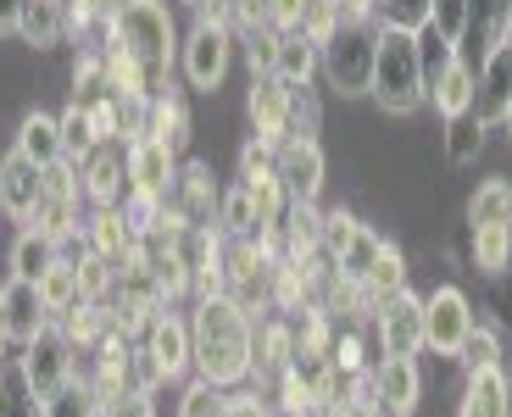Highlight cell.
Returning a JSON list of instances; mask_svg holds the SVG:
<instances>
[{"mask_svg": "<svg viewBox=\"0 0 512 417\" xmlns=\"http://www.w3.org/2000/svg\"><path fill=\"white\" fill-rule=\"evenodd\" d=\"M318 67H323V51L301 34V28H295V34H279V62H273V73H279L284 84H312Z\"/></svg>", "mask_w": 512, "mask_h": 417, "instance_id": "obj_26", "label": "cell"}, {"mask_svg": "<svg viewBox=\"0 0 512 417\" xmlns=\"http://www.w3.org/2000/svg\"><path fill=\"white\" fill-rule=\"evenodd\" d=\"M418 395H423V379H418V362H412V356H384V362L373 367V401H379L384 412L412 417L418 412Z\"/></svg>", "mask_w": 512, "mask_h": 417, "instance_id": "obj_14", "label": "cell"}, {"mask_svg": "<svg viewBox=\"0 0 512 417\" xmlns=\"http://www.w3.org/2000/svg\"><path fill=\"white\" fill-rule=\"evenodd\" d=\"M56 262H62V245H56L45 228H17V240H12V278L39 284Z\"/></svg>", "mask_w": 512, "mask_h": 417, "instance_id": "obj_20", "label": "cell"}, {"mask_svg": "<svg viewBox=\"0 0 512 417\" xmlns=\"http://www.w3.org/2000/svg\"><path fill=\"white\" fill-rule=\"evenodd\" d=\"M73 351H78L73 334H67L56 317L34 334V340H23V356H17V367H23L28 390H34L39 401H45L51 390H62L67 379H78V373H73Z\"/></svg>", "mask_w": 512, "mask_h": 417, "instance_id": "obj_5", "label": "cell"}, {"mask_svg": "<svg viewBox=\"0 0 512 417\" xmlns=\"http://www.w3.org/2000/svg\"><path fill=\"white\" fill-rule=\"evenodd\" d=\"M401 290H407V256H401L396 245H384L379 262L368 267V278L357 284V295L373 306V312H379V306H384V301H396Z\"/></svg>", "mask_w": 512, "mask_h": 417, "instance_id": "obj_23", "label": "cell"}, {"mask_svg": "<svg viewBox=\"0 0 512 417\" xmlns=\"http://www.w3.org/2000/svg\"><path fill=\"white\" fill-rule=\"evenodd\" d=\"M112 284H117V267L106 262L101 251H84V262H78V295H84V301H106Z\"/></svg>", "mask_w": 512, "mask_h": 417, "instance_id": "obj_42", "label": "cell"}, {"mask_svg": "<svg viewBox=\"0 0 512 417\" xmlns=\"http://www.w3.org/2000/svg\"><path fill=\"white\" fill-rule=\"evenodd\" d=\"M223 417H273L268 406L256 401V395H229V406H223Z\"/></svg>", "mask_w": 512, "mask_h": 417, "instance_id": "obj_47", "label": "cell"}, {"mask_svg": "<svg viewBox=\"0 0 512 417\" xmlns=\"http://www.w3.org/2000/svg\"><path fill=\"white\" fill-rule=\"evenodd\" d=\"M145 362H151V373H156V384H167V379H184L195 367V356H190V323H184L179 312H156L151 323H145Z\"/></svg>", "mask_w": 512, "mask_h": 417, "instance_id": "obj_8", "label": "cell"}, {"mask_svg": "<svg viewBox=\"0 0 512 417\" xmlns=\"http://www.w3.org/2000/svg\"><path fill=\"white\" fill-rule=\"evenodd\" d=\"M101 395H95L90 379H67L62 390H51L39 401V417H101Z\"/></svg>", "mask_w": 512, "mask_h": 417, "instance_id": "obj_29", "label": "cell"}, {"mask_svg": "<svg viewBox=\"0 0 512 417\" xmlns=\"http://www.w3.org/2000/svg\"><path fill=\"white\" fill-rule=\"evenodd\" d=\"M140 245V223L128 212H117V206H95V217H90V251H101L106 262H123L128 251Z\"/></svg>", "mask_w": 512, "mask_h": 417, "instance_id": "obj_19", "label": "cell"}, {"mask_svg": "<svg viewBox=\"0 0 512 417\" xmlns=\"http://www.w3.org/2000/svg\"><path fill=\"white\" fill-rule=\"evenodd\" d=\"M262 6H268V28H273V34H295V28L307 23L312 0H262Z\"/></svg>", "mask_w": 512, "mask_h": 417, "instance_id": "obj_46", "label": "cell"}, {"mask_svg": "<svg viewBox=\"0 0 512 417\" xmlns=\"http://www.w3.org/2000/svg\"><path fill=\"white\" fill-rule=\"evenodd\" d=\"M112 417H151V401H145V390H128L123 401H112Z\"/></svg>", "mask_w": 512, "mask_h": 417, "instance_id": "obj_48", "label": "cell"}, {"mask_svg": "<svg viewBox=\"0 0 512 417\" xmlns=\"http://www.w3.org/2000/svg\"><path fill=\"white\" fill-rule=\"evenodd\" d=\"M251 367H256V373H284V367H295L290 323H268L262 334H251Z\"/></svg>", "mask_w": 512, "mask_h": 417, "instance_id": "obj_28", "label": "cell"}, {"mask_svg": "<svg viewBox=\"0 0 512 417\" xmlns=\"http://www.w3.org/2000/svg\"><path fill=\"white\" fill-rule=\"evenodd\" d=\"M245 51H251V73L268 78L273 62H279V34H273V28H251V34H245Z\"/></svg>", "mask_w": 512, "mask_h": 417, "instance_id": "obj_45", "label": "cell"}, {"mask_svg": "<svg viewBox=\"0 0 512 417\" xmlns=\"http://www.w3.org/2000/svg\"><path fill=\"white\" fill-rule=\"evenodd\" d=\"M457 417H512V379L501 373V367H479V373H468Z\"/></svg>", "mask_w": 512, "mask_h": 417, "instance_id": "obj_18", "label": "cell"}, {"mask_svg": "<svg viewBox=\"0 0 512 417\" xmlns=\"http://www.w3.org/2000/svg\"><path fill=\"white\" fill-rule=\"evenodd\" d=\"M0 417H39V395L28 390L23 367H0Z\"/></svg>", "mask_w": 512, "mask_h": 417, "instance_id": "obj_37", "label": "cell"}, {"mask_svg": "<svg viewBox=\"0 0 512 417\" xmlns=\"http://www.w3.org/2000/svg\"><path fill=\"white\" fill-rule=\"evenodd\" d=\"M145 134L179 151L184 139H190V117H184V106H179V101H167V95H151V123H145Z\"/></svg>", "mask_w": 512, "mask_h": 417, "instance_id": "obj_34", "label": "cell"}, {"mask_svg": "<svg viewBox=\"0 0 512 417\" xmlns=\"http://www.w3.org/2000/svg\"><path fill=\"white\" fill-rule=\"evenodd\" d=\"M479 145H485V123H479L474 112H462V117H446V156L451 162H474Z\"/></svg>", "mask_w": 512, "mask_h": 417, "instance_id": "obj_36", "label": "cell"}, {"mask_svg": "<svg viewBox=\"0 0 512 417\" xmlns=\"http://www.w3.org/2000/svg\"><path fill=\"white\" fill-rule=\"evenodd\" d=\"M273 167H279L290 201L318 206V195H323V145L318 139L312 134H284L279 145H273Z\"/></svg>", "mask_w": 512, "mask_h": 417, "instance_id": "obj_9", "label": "cell"}, {"mask_svg": "<svg viewBox=\"0 0 512 417\" xmlns=\"http://www.w3.org/2000/svg\"><path fill=\"white\" fill-rule=\"evenodd\" d=\"M468 329H474V306H468V295L457 284H440L435 295H423V351L457 356Z\"/></svg>", "mask_w": 512, "mask_h": 417, "instance_id": "obj_6", "label": "cell"}, {"mask_svg": "<svg viewBox=\"0 0 512 417\" xmlns=\"http://www.w3.org/2000/svg\"><path fill=\"white\" fill-rule=\"evenodd\" d=\"M373 317H379L384 356H418L423 351V295L401 290L396 301H384Z\"/></svg>", "mask_w": 512, "mask_h": 417, "instance_id": "obj_12", "label": "cell"}, {"mask_svg": "<svg viewBox=\"0 0 512 417\" xmlns=\"http://www.w3.org/2000/svg\"><path fill=\"white\" fill-rule=\"evenodd\" d=\"M23 6H28V0H0V34H17V23H23Z\"/></svg>", "mask_w": 512, "mask_h": 417, "instance_id": "obj_49", "label": "cell"}, {"mask_svg": "<svg viewBox=\"0 0 512 417\" xmlns=\"http://www.w3.org/2000/svg\"><path fill=\"white\" fill-rule=\"evenodd\" d=\"M474 262L479 273H507L512 262V228H474Z\"/></svg>", "mask_w": 512, "mask_h": 417, "instance_id": "obj_38", "label": "cell"}, {"mask_svg": "<svg viewBox=\"0 0 512 417\" xmlns=\"http://www.w3.org/2000/svg\"><path fill=\"white\" fill-rule=\"evenodd\" d=\"M501 123H507V134H512V101H507V117H501Z\"/></svg>", "mask_w": 512, "mask_h": 417, "instance_id": "obj_54", "label": "cell"}, {"mask_svg": "<svg viewBox=\"0 0 512 417\" xmlns=\"http://www.w3.org/2000/svg\"><path fill=\"white\" fill-rule=\"evenodd\" d=\"M173 184H179V156H173V145H162L151 134L134 139L128 145V190H134V201H167Z\"/></svg>", "mask_w": 512, "mask_h": 417, "instance_id": "obj_10", "label": "cell"}, {"mask_svg": "<svg viewBox=\"0 0 512 417\" xmlns=\"http://www.w3.org/2000/svg\"><path fill=\"white\" fill-rule=\"evenodd\" d=\"M190 356L195 373L218 390H234V384L251 379V312L229 290L201 295L190 317Z\"/></svg>", "mask_w": 512, "mask_h": 417, "instance_id": "obj_1", "label": "cell"}, {"mask_svg": "<svg viewBox=\"0 0 512 417\" xmlns=\"http://www.w3.org/2000/svg\"><path fill=\"white\" fill-rule=\"evenodd\" d=\"M39 201H45V167H34L23 151H12L0 162V212L17 228H34Z\"/></svg>", "mask_w": 512, "mask_h": 417, "instance_id": "obj_11", "label": "cell"}, {"mask_svg": "<svg viewBox=\"0 0 512 417\" xmlns=\"http://www.w3.org/2000/svg\"><path fill=\"white\" fill-rule=\"evenodd\" d=\"M218 223L229 228L234 240H256V234H262V223H256V206H251V195H245L240 184H234V190L218 201Z\"/></svg>", "mask_w": 512, "mask_h": 417, "instance_id": "obj_39", "label": "cell"}, {"mask_svg": "<svg viewBox=\"0 0 512 417\" xmlns=\"http://www.w3.org/2000/svg\"><path fill=\"white\" fill-rule=\"evenodd\" d=\"M56 123H62V151H67V162H84L95 145H106L101 128H95V117H90V106H78V101H73L62 117H56Z\"/></svg>", "mask_w": 512, "mask_h": 417, "instance_id": "obj_32", "label": "cell"}, {"mask_svg": "<svg viewBox=\"0 0 512 417\" xmlns=\"http://www.w3.org/2000/svg\"><path fill=\"white\" fill-rule=\"evenodd\" d=\"M106 28H112V51L134 56L151 73V84L162 89L167 67L179 56V28H173V12H167L162 0H117Z\"/></svg>", "mask_w": 512, "mask_h": 417, "instance_id": "obj_2", "label": "cell"}, {"mask_svg": "<svg viewBox=\"0 0 512 417\" xmlns=\"http://www.w3.org/2000/svg\"><path fill=\"white\" fill-rule=\"evenodd\" d=\"M457 356H462V367H468V373H479V367H501V334L490 329V323H474Z\"/></svg>", "mask_w": 512, "mask_h": 417, "instance_id": "obj_40", "label": "cell"}, {"mask_svg": "<svg viewBox=\"0 0 512 417\" xmlns=\"http://www.w3.org/2000/svg\"><path fill=\"white\" fill-rule=\"evenodd\" d=\"M468 23H474V0H435V12H429V34L440 45H462Z\"/></svg>", "mask_w": 512, "mask_h": 417, "instance_id": "obj_35", "label": "cell"}, {"mask_svg": "<svg viewBox=\"0 0 512 417\" xmlns=\"http://www.w3.org/2000/svg\"><path fill=\"white\" fill-rule=\"evenodd\" d=\"M223 406H229V395L206 379H195L190 390L179 395V417H223Z\"/></svg>", "mask_w": 512, "mask_h": 417, "instance_id": "obj_43", "label": "cell"}, {"mask_svg": "<svg viewBox=\"0 0 512 417\" xmlns=\"http://www.w3.org/2000/svg\"><path fill=\"white\" fill-rule=\"evenodd\" d=\"M78 178H84V195L95 206H117V195L128 190V151H117V139H106L78 162Z\"/></svg>", "mask_w": 512, "mask_h": 417, "instance_id": "obj_15", "label": "cell"}, {"mask_svg": "<svg viewBox=\"0 0 512 417\" xmlns=\"http://www.w3.org/2000/svg\"><path fill=\"white\" fill-rule=\"evenodd\" d=\"M357 417H396V412H384V406H379V401H368V406H362V412H357Z\"/></svg>", "mask_w": 512, "mask_h": 417, "instance_id": "obj_51", "label": "cell"}, {"mask_svg": "<svg viewBox=\"0 0 512 417\" xmlns=\"http://www.w3.org/2000/svg\"><path fill=\"white\" fill-rule=\"evenodd\" d=\"M0 323H6V334H12L17 345L34 340V334L51 323V312H45V301H39V284L6 278V284H0Z\"/></svg>", "mask_w": 512, "mask_h": 417, "instance_id": "obj_17", "label": "cell"}, {"mask_svg": "<svg viewBox=\"0 0 512 417\" xmlns=\"http://www.w3.org/2000/svg\"><path fill=\"white\" fill-rule=\"evenodd\" d=\"M340 23H346V17H340V6H334V0H312V6H307V23H301V34H307L312 45H323V39H329Z\"/></svg>", "mask_w": 512, "mask_h": 417, "instance_id": "obj_44", "label": "cell"}, {"mask_svg": "<svg viewBox=\"0 0 512 417\" xmlns=\"http://www.w3.org/2000/svg\"><path fill=\"white\" fill-rule=\"evenodd\" d=\"M6 345H12V334H6V323H0V367H6Z\"/></svg>", "mask_w": 512, "mask_h": 417, "instance_id": "obj_52", "label": "cell"}, {"mask_svg": "<svg viewBox=\"0 0 512 417\" xmlns=\"http://www.w3.org/2000/svg\"><path fill=\"white\" fill-rule=\"evenodd\" d=\"M512 228V184L507 178H485L468 195V228Z\"/></svg>", "mask_w": 512, "mask_h": 417, "instance_id": "obj_25", "label": "cell"}, {"mask_svg": "<svg viewBox=\"0 0 512 417\" xmlns=\"http://www.w3.org/2000/svg\"><path fill=\"white\" fill-rule=\"evenodd\" d=\"M251 123H256V145H279L284 134H295V117H290V84L279 73L256 78L251 84Z\"/></svg>", "mask_w": 512, "mask_h": 417, "instance_id": "obj_13", "label": "cell"}, {"mask_svg": "<svg viewBox=\"0 0 512 417\" xmlns=\"http://www.w3.org/2000/svg\"><path fill=\"white\" fill-rule=\"evenodd\" d=\"M190 6H206V0H190Z\"/></svg>", "mask_w": 512, "mask_h": 417, "instance_id": "obj_55", "label": "cell"}, {"mask_svg": "<svg viewBox=\"0 0 512 417\" xmlns=\"http://www.w3.org/2000/svg\"><path fill=\"white\" fill-rule=\"evenodd\" d=\"M39 301H45V312H51V317L73 312V306L84 301V295H78V262H67V256H62L51 273L39 278Z\"/></svg>", "mask_w": 512, "mask_h": 417, "instance_id": "obj_31", "label": "cell"}, {"mask_svg": "<svg viewBox=\"0 0 512 417\" xmlns=\"http://www.w3.org/2000/svg\"><path fill=\"white\" fill-rule=\"evenodd\" d=\"M507 101H512V39H507V45H496V51L485 56V67H479L474 117L485 128H496L501 117H507Z\"/></svg>", "mask_w": 512, "mask_h": 417, "instance_id": "obj_16", "label": "cell"}, {"mask_svg": "<svg viewBox=\"0 0 512 417\" xmlns=\"http://www.w3.org/2000/svg\"><path fill=\"white\" fill-rule=\"evenodd\" d=\"M279 228H284V256H295V262H307V256L323 251V217L312 201H290Z\"/></svg>", "mask_w": 512, "mask_h": 417, "instance_id": "obj_24", "label": "cell"}, {"mask_svg": "<svg viewBox=\"0 0 512 417\" xmlns=\"http://www.w3.org/2000/svg\"><path fill=\"white\" fill-rule=\"evenodd\" d=\"M12 151H23L34 167H51V162H62V123L56 117H45V112H28L23 123H17V145Z\"/></svg>", "mask_w": 512, "mask_h": 417, "instance_id": "obj_21", "label": "cell"}, {"mask_svg": "<svg viewBox=\"0 0 512 417\" xmlns=\"http://www.w3.org/2000/svg\"><path fill=\"white\" fill-rule=\"evenodd\" d=\"M384 245H390V240H379L373 228H362V223H357V234L346 240V251L334 256V273H340V278H351V284H362V278H368V267L379 262V251H384Z\"/></svg>", "mask_w": 512, "mask_h": 417, "instance_id": "obj_33", "label": "cell"}, {"mask_svg": "<svg viewBox=\"0 0 512 417\" xmlns=\"http://www.w3.org/2000/svg\"><path fill=\"white\" fill-rule=\"evenodd\" d=\"M373 101L384 112H418L429 95H423V51H418V34L407 28H379V56H373Z\"/></svg>", "mask_w": 512, "mask_h": 417, "instance_id": "obj_3", "label": "cell"}, {"mask_svg": "<svg viewBox=\"0 0 512 417\" xmlns=\"http://www.w3.org/2000/svg\"><path fill=\"white\" fill-rule=\"evenodd\" d=\"M173 195H184L179 212L190 217V223H206V217L218 212V201H223V195L212 190V173H206V167H195V162L179 167V184H173Z\"/></svg>", "mask_w": 512, "mask_h": 417, "instance_id": "obj_30", "label": "cell"}, {"mask_svg": "<svg viewBox=\"0 0 512 417\" xmlns=\"http://www.w3.org/2000/svg\"><path fill=\"white\" fill-rule=\"evenodd\" d=\"M62 28H67V6H62V0H28L17 34H23L34 51H51L56 39H62Z\"/></svg>", "mask_w": 512, "mask_h": 417, "instance_id": "obj_27", "label": "cell"}, {"mask_svg": "<svg viewBox=\"0 0 512 417\" xmlns=\"http://www.w3.org/2000/svg\"><path fill=\"white\" fill-rule=\"evenodd\" d=\"M474 89H479V73L462 62V56H451L440 84L429 89V101H435L440 117H462V112H474Z\"/></svg>", "mask_w": 512, "mask_h": 417, "instance_id": "obj_22", "label": "cell"}, {"mask_svg": "<svg viewBox=\"0 0 512 417\" xmlns=\"http://www.w3.org/2000/svg\"><path fill=\"white\" fill-rule=\"evenodd\" d=\"M340 6V17H373L379 12V0H334Z\"/></svg>", "mask_w": 512, "mask_h": 417, "instance_id": "obj_50", "label": "cell"}, {"mask_svg": "<svg viewBox=\"0 0 512 417\" xmlns=\"http://www.w3.org/2000/svg\"><path fill=\"white\" fill-rule=\"evenodd\" d=\"M229 45H234V28H218V23H206V17L190 28V39L179 45V67L190 78V89L212 95L229 78Z\"/></svg>", "mask_w": 512, "mask_h": 417, "instance_id": "obj_7", "label": "cell"}, {"mask_svg": "<svg viewBox=\"0 0 512 417\" xmlns=\"http://www.w3.org/2000/svg\"><path fill=\"white\" fill-rule=\"evenodd\" d=\"M429 12H435V0H379V23L407 28V34H423V28H429Z\"/></svg>", "mask_w": 512, "mask_h": 417, "instance_id": "obj_41", "label": "cell"}, {"mask_svg": "<svg viewBox=\"0 0 512 417\" xmlns=\"http://www.w3.org/2000/svg\"><path fill=\"white\" fill-rule=\"evenodd\" d=\"M501 17H507V34H512V0H501Z\"/></svg>", "mask_w": 512, "mask_h": 417, "instance_id": "obj_53", "label": "cell"}, {"mask_svg": "<svg viewBox=\"0 0 512 417\" xmlns=\"http://www.w3.org/2000/svg\"><path fill=\"white\" fill-rule=\"evenodd\" d=\"M379 28L373 17H346L323 39V78L334 84V95H368L373 89V56H379Z\"/></svg>", "mask_w": 512, "mask_h": 417, "instance_id": "obj_4", "label": "cell"}]
</instances>
